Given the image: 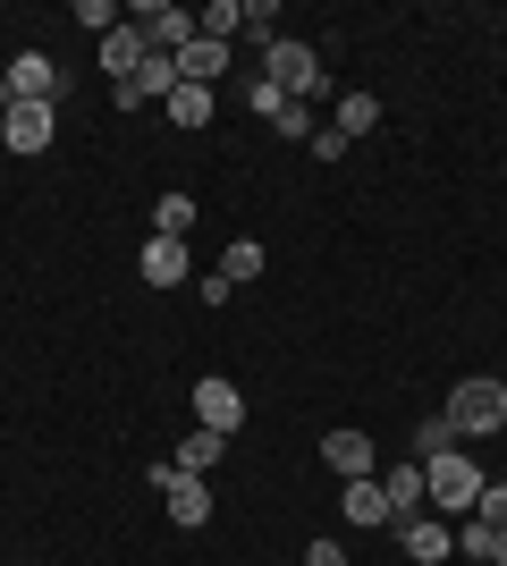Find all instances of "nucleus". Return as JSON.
I'll list each match as a JSON object with an SVG mask.
<instances>
[{
    "label": "nucleus",
    "mask_w": 507,
    "mask_h": 566,
    "mask_svg": "<svg viewBox=\"0 0 507 566\" xmlns=\"http://www.w3.org/2000/svg\"><path fill=\"white\" fill-rule=\"evenodd\" d=\"M194 423L229 440V431L245 423V389H237V380H220V373H212V380H194Z\"/></svg>",
    "instance_id": "obj_4"
},
{
    "label": "nucleus",
    "mask_w": 507,
    "mask_h": 566,
    "mask_svg": "<svg viewBox=\"0 0 507 566\" xmlns=\"http://www.w3.org/2000/svg\"><path fill=\"white\" fill-rule=\"evenodd\" d=\"M9 102H18V94H9V85H0V118H9Z\"/></svg>",
    "instance_id": "obj_31"
},
{
    "label": "nucleus",
    "mask_w": 507,
    "mask_h": 566,
    "mask_svg": "<svg viewBox=\"0 0 507 566\" xmlns=\"http://www.w3.org/2000/svg\"><path fill=\"white\" fill-rule=\"evenodd\" d=\"M474 499H483V465L474 457H423V507H440L448 524H465L474 516Z\"/></svg>",
    "instance_id": "obj_1"
},
{
    "label": "nucleus",
    "mask_w": 507,
    "mask_h": 566,
    "mask_svg": "<svg viewBox=\"0 0 507 566\" xmlns=\"http://www.w3.org/2000/svg\"><path fill=\"white\" fill-rule=\"evenodd\" d=\"M474 516H483V524H499V533H507V482H483V499H474Z\"/></svg>",
    "instance_id": "obj_25"
},
{
    "label": "nucleus",
    "mask_w": 507,
    "mask_h": 566,
    "mask_svg": "<svg viewBox=\"0 0 507 566\" xmlns=\"http://www.w3.org/2000/svg\"><path fill=\"white\" fill-rule=\"evenodd\" d=\"M152 237H194V195H161L152 203Z\"/></svg>",
    "instance_id": "obj_22"
},
{
    "label": "nucleus",
    "mask_w": 507,
    "mask_h": 566,
    "mask_svg": "<svg viewBox=\"0 0 507 566\" xmlns=\"http://www.w3.org/2000/svg\"><path fill=\"white\" fill-rule=\"evenodd\" d=\"M321 465H330L338 482H363V473H372V440H363V431H330V440H321Z\"/></svg>",
    "instance_id": "obj_13"
},
{
    "label": "nucleus",
    "mask_w": 507,
    "mask_h": 566,
    "mask_svg": "<svg viewBox=\"0 0 507 566\" xmlns=\"http://www.w3.org/2000/svg\"><path fill=\"white\" fill-rule=\"evenodd\" d=\"M305 566H347V549H338V542H314V549H305Z\"/></svg>",
    "instance_id": "obj_30"
},
{
    "label": "nucleus",
    "mask_w": 507,
    "mask_h": 566,
    "mask_svg": "<svg viewBox=\"0 0 507 566\" xmlns=\"http://www.w3.org/2000/svg\"><path fill=\"white\" fill-rule=\"evenodd\" d=\"M136 271H145V287H187V237H145Z\"/></svg>",
    "instance_id": "obj_10"
},
{
    "label": "nucleus",
    "mask_w": 507,
    "mask_h": 566,
    "mask_svg": "<svg viewBox=\"0 0 507 566\" xmlns=\"http://www.w3.org/2000/svg\"><path fill=\"white\" fill-rule=\"evenodd\" d=\"M161 111H169V127H212L220 94H212V85H178V94H169Z\"/></svg>",
    "instance_id": "obj_17"
},
{
    "label": "nucleus",
    "mask_w": 507,
    "mask_h": 566,
    "mask_svg": "<svg viewBox=\"0 0 507 566\" xmlns=\"http://www.w3.org/2000/svg\"><path fill=\"white\" fill-rule=\"evenodd\" d=\"M51 127H60V102H9V118H0V144H9V153H43Z\"/></svg>",
    "instance_id": "obj_5"
},
{
    "label": "nucleus",
    "mask_w": 507,
    "mask_h": 566,
    "mask_svg": "<svg viewBox=\"0 0 507 566\" xmlns=\"http://www.w3.org/2000/svg\"><path fill=\"white\" fill-rule=\"evenodd\" d=\"M457 549H465V558H483V566H507V533H499V524H483V516L457 524Z\"/></svg>",
    "instance_id": "obj_18"
},
{
    "label": "nucleus",
    "mask_w": 507,
    "mask_h": 566,
    "mask_svg": "<svg viewBox=\"0 0 507 566\" xmlns=\"http://www.w3.org/2000/svg\"><path fill=\"white\" fill-rule=\"evenodd\" d=\"M338 507H347V524H389V491H381V473L347 482V491H338Z\"/></svg>",
    "instance_id": "obj_15"
},
{
    "label": "nucleus",
    "mask_w": 507,
    "mask_h": 566,
    "mask_svg": "<svg viewBox=\"0 0 507 566\" xmlns=\"http://www.w3.org/2000/svg\"><path fill=\"white\" fill-rule=\"evenodd\" d=\"M263 245H254V237H237V245H229V254H220V280H229V287H245V280H263Z\"/></svg>",
    "instance_id": "obj_20"
},
{
    "label": "nucleus",
    "mask_w": 507,
    "mask_h": 566,
    "mask_svg": "<svg viewBox=\"0 0 507 566\" xmlns=\"http://www.w3.org/2000/svg\"><path fill=\"white\" fill-rule=\"evenodd\" d=\"M169 94H178V60H169V51H145V69L119 85V111H145V102H169Z\"/></svg>",
    "instance_id": "obj_8"
},
{
    "label": "nucleus",
    "mask_w": 507,
    "mask_h": 566,
    "mask_svg": "<svg viewBox=\"0 0 507 566\" xmlns=\"http://www.w3.org/2000/svg\"><path fill=\"white\" fill-rule=\"evenodd\" d=\"M314 161H347V136H338V127H314Z\"/></svg>",
    "instance_id": "obj_29"
},
{
    "label": "nucleus",
    "mask_w": 507,
    "mask_h": 566,
    "mask_svg": "<svg viewBox=\"0 0 507 566\" xmlns=\"http://www.w3.org/2000/svg\"><path fill=\"white\" fill-rule=\"evenodd\" d=\"M0 85H9V94H18V102H60V69H51L43 51H18Z\"/></svg>",
    "instance_id": "obj_9"
},
{
    "label": "nucleus",
    "mask_w": 507,
    "mask_h": 566,
    "mask_svg": "<svg viewBox=\"0 0 507 566\" xmlns=\"http://www.w3.org/2000/svg\"><path fill=\"white\" fill-rule=\"evenodd\" d=\"M271 136H288V144H314V102H288V111L271 118Z\"/></svg>",
    "instance_id": "obj_24"
},
{
    "label": "nucleus",
    "mask_w": 507,
    "mask_h": 566,
    "mask_svg": "<svg viewBox=\"0 0 507 566\" xmlns=\"http://www.w3.org/2000/svg\"><path fill=\"white\" fill-rule=\"evenodd\" d=\"M136 34H145V51H169V60H178V51L194 43V18L169 9V0H145V9H136Z\"/></svg>",
    "instance_id": "obj_7"
},
{
    "label": "nucleus",
    "mask_w": 507,
    "mask_h": 566,
    "mask_svg": "<svg viewBox=\"0 0 507 566\" xmlns=\"http://www.w3.org/2000/svg\"><path fill=\"white\" fill-rule=\"evenodd\" d=\"M102 69H110V85H127V76L145 69V34H136V25H110V34H102Z\"/></svg>",
    "instance_id": "obj_14"
},
{
    "label": "nucleus",
    "mask_w": 507,
    "mask_h": 566,
    "mask_svg": "<svg viewBox=\"0 0 507 566\" xmlns=\"http://www.w3.org/2000/svg\"><path fill=\"white\" fill-rule=\"evenodd\" d=\"M381 491H389V516H398V524H406V516H423V465H414V457H406V465H389V482H381Z\"/></svg>",
    "instance_id": "obj_16"
},
{
    "label": "nucleus",
    "mask_w": 507,
    "mask_h": 566,
    "mask_svg": "<svg viewBox=\"0 0 507 566\" xmlns=\"http://www.w3.org/2000/svg\"><path fill=\"white\" fill-rule=\"evenodd\" d=\"M338 136L356 144V136H372V127H381V94H338V118H330Z\"/></svg>",
    "instance_id": "obj_19"
},
{
    "label": "nucleus",
    "mask_w": 507,
    "mask_h": 566,
    "mask_svg": "<svg viewBox=\"0 0 507 566\" xmlns=\"http://www.w3.org/2000/svg\"><path fill=\"white\" fill-rule=\"evenodd\" d=\"M440 415H448V423H457V431H474V440H490V431H507V380H490V373L457 380Z\"/></svg>",
    "instance_id": "obj_2"
},
{
    "label": "nucleus",
    "mask_w": 507,
    "mask_h": 566,
    "mask_svg": "<svg viewBox=\"0 0 507 566\" xmlns=\"http://www.w3.org/2000/svg\"><path fill=\"white\" fill-rule=\"evenodd\" d=\"M76 25H102V34H110V25H119V9H110V0H76Z\"/></svg>",
    "instance_id": "obj_28"
},
{
    "label": "nucleus",
    "mask_w": 507,
    "mask_h": 566,
    "mask_svg": "<svg viewBox=\"0 0 507 566\" xmlns=\"http://www.w3.org/2000/svg\"><path fill=\"white\" fill-rule=\"evenodd\" d=\"M457 449V423H448V415H423V423H414V465H423V457H448Z\"/></svg>",
    "instance_id": "obj_23"
},
{
    "label": "nucleus",
    "mask_w": 507,
    "mask_h": 566,
    "mask_svg": "<svg viewBox=\"0 0 507 566\" xmlns=\"http://www.w3.org/2000/svg\"><path fill=\"white\" fill-rule=\"evenodd\" d=\"M220 76H229V43L194 34V43L178 51V85H220Z\"/></svg>",
    "instance_id": "obj_12"
},
{
    "label": "nucleus",
    "mask_w": 507,
    "mask_h": 566,
    "mask_svg": "<svg viewBox=\"0 0 507 566\" xmlns=\"http://www.w3.org/2000/svg\"><path fill=\"white\" fill-rule=\"evenodd\" d=\"M263 76H271L288 102H305V94H321V51H314V43H271V51H263Z\"/></svg>",
    "instance_id": "obj_3"
},
{
    "label": "nucleus",
    "mask_w": 507,
    "mask_h": 566,
    "mask_svg": "<svg viewBox=\"0 0 507 566\" xmlns=\"http://www.w3.org/2000/svg\"><path fill=\"white\" fill-rule=\"evenodd\" d=\"M271 18H279V9H271V0H254V9H245V34H254V43H263V51L279 43V34H271Z\"/></svg>",
    "instance_id": "obj_27"
},
{
    "label": "nucleus",
    "mask_w": 507,
    "mask_h": 566,
    "mask_svg": "<svg viewBox=\"0 0 507 566\" xmlns=\"http://www.w3.org/2000/svg\"><path fill=\"white\" fill-rule=\"evenodd\" d=\"M220 449H229V440L194 423V431H187V449H178V473H212V465H220Z\"/></svg>",
    "instance_id": "obj_21"
},
{
    "label": "nucleus",
    "mask_w": 507,
    "mask_h": 566,
    "mask_svg": "<svg viewBox=\"0 0 507 566\" xmlns=\"http://www.w3.org/2000/svg\"><path fill=\"white\" fill-rule=\"evenodd\" d=\"M245 102H254V111H263V118H279V111H288V94H279L271 76H254V85H245Z\"/></svg>",
    "instance_id": "obj_26"
},
{
    "label": "nucleus",
    "mask_w": 507,
    "mask_h": 566,
    "mask_svg": "<svg viewBox=\"0 0 507 566\" xmlns=\"http://www.w3.org/2000/svg\"><path fill=\"white\" fill-rule=\"evenodd\" d=\"M169 524H178V533H203V524H212V491H203V473H178V482H169Z\"/></svg>",
    "instance_id": "obj_11"
},
{
    "label": "nucleus",
    "mask_w": 507,
    "mask_h": 566,
    "mask_svg": "<svg viewBox=\"0 0 507 566\" xmlns=\"http://www.w3.org/2000/svg\"><path fill=\"white\" fill-rule=\"evenodd\" d=\"M398 549H406L414 566H440V558H457V524L448 516H406L398 524Z\"/></svg>",
    "instance_id": "obj_6"
}]
</instances>
